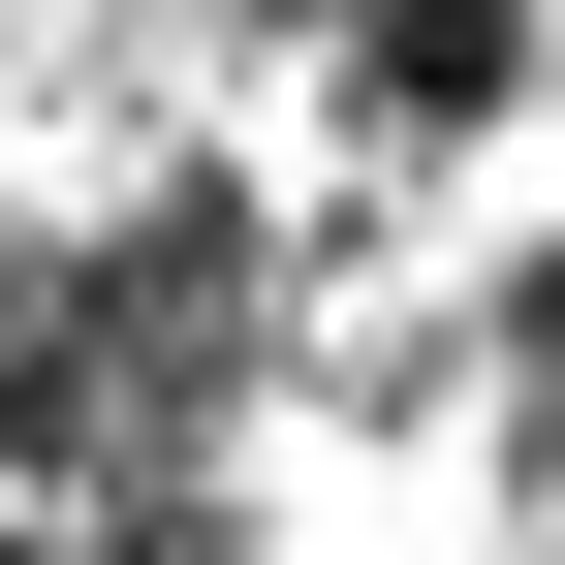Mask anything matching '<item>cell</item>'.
Here are the masks:
<instances>
[{
    "label": "cell",
    "instance_id": "6da1fadb",
    "mask_svg": "<svg viewBox=\"0 0 565 565\" xmlns=\"http://www.w3.org/2000/svg\"><path fill=\"white\" fill-rule=\"evenodd\" d=\"M503 95H534V0H345V126H408V158H471Z\"/></svg>",
    "mask_w": 565,
    "mask_h": 565
}]
</instances>
